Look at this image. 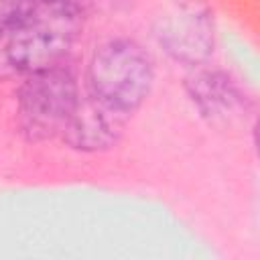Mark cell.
<instances>
[{
  "label": "cell",
  "mask_w": 260,
  "mask_h": 260,
  "mask_svg": "<svg viewBox=\"0 0 260 260\" xmlns=\"http://www.w3.org/2000/svg\"><path fill=\"white\" fill-rule=\"evenodd\" d=\"M83 16L73 0H45L12 26H4L6 53L16 77L63 65L79 39Z\"/></svg>",
  "instance_id": "6da1fadb"
},
{
  "label": "cell",
  "mask_w": 260,
  "mask_h": 260,
  "mask_svg": "<svg viewBox=\"0 0 260 260\" xmlns=\"http://www.w3.org/2000/svg\"><path fill=\"white\" fill-rule=\"evenodd\" d=\"M158 49L177 65H207L215 51V16L207 0H171L152 22Z\"/></svg>",
  "instance_id": "277c9868"
},
{
  "label": "cell",
  "mask_w": 260,
  "mask_h": 260,
  "mask_svg": "<svg viewBox=\"0 0 260 260\" xmlns=\"http://www.w3.org/2000/svg\"><path fill=\"white\" fill-rule=\"evenodd\" d=\"M187 100L209 126L234 130L246 126L254 114V104L234 75L217 67H195L183 81Z\"/></svg>",
  "instance_id": "5b68a950"
},
{
  "label": "cell",
  "mask_w": 260,
  "mask_h": 260,
  "mask_svg": "<svg viewBox=\"0 0 260 260\" xmlns=\"http://www.w3.org/2000/svg\"><path fill=\"white\" fill-rule=\"evenodd\" d=\"M14 77H16V73H14L8 53H6V32H4V26H0V81H8Z\"/></svg>",
  "instance_id": "ba28073f"
},
{
  "label": "cell",
  "mask_w": 260,
  "mask_h": 260,
  "mask_svg": "<svg viewBox=\"0 0 260 260\" xmlns=\"http://www.w3.org/2000/svg\"><path fill=\"white\" fill-rule=\"evenodd\" d=\"M20 79L16 91L18 132L28 142L59 138L81 95L77 77L69 67L55 65Z\"/></svg>",
  "instance_id": "3957f363"
},
{
  "label": "cell",
  "mask_w": 260,
  "mask_h": 260,
  "mask_svg": "<svg viewBox=\"0 0 260 260\" xmlns=\"http://www.w3.org/2000/svg\"><path fill=\"white\" fill-rule=\"evenodd\" d=\"M128 122L130 116L89 98L83 91L59 138L77 152H106L120 142Z\"/></svg>",
  "instance_id": "8992f818"
},
{
  "label": "cell",
  "mask_w": 260,
  "mask_h": 260,
  "mask_svg": "<svg viewBox=\"0 0 260 260\" xmlns=\"http://www.w3.org/2000/svg\"><path fill=\"white\" fill-rule=\"evenodd\" d=\"M154 85V61L134 39L114 37L98 45L87 61L83 91L130 116L148 100Z\"/></svg>",
  "instance_id": "7a4b0ae2"
},
{
  "label": "cell",
  "mask_w": 260,
  "mask_h": 260,
  "mask_svg": "<svg viewBox=\"0 0 260 260\" xmlns=\"http://www.w3.org/2000/svg\"><path fill=\"white\" fill-rule=\"evenodd\" d=\"M45 0H0V26H12Z\"/></svg>",
  "instance_id": "52a82bcc"
}]
</instances>
